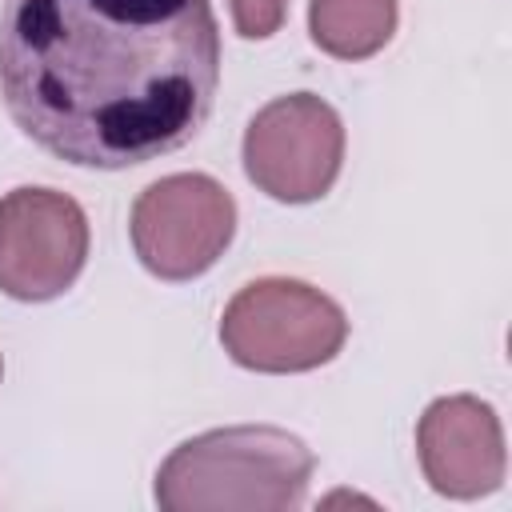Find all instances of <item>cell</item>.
I'll use <instances>...</instances> for the list:
<instances>
[{
  "instance_id": "obj_1",
  "label": "cell",
  "mask_w": 512,
  "mask_h": 512,
  "mask_svg": "<svg viewBox=\"0 0 512 512\" xmlns=\"http://www.w3.org/2000/svg\"><path fill=\"white\" fill-rule=\"evenodd\" d=\"M212 0H8L0 96L12 124L76 168L184 148L216 104Z\"/></svg>"
},
{
  "instance_id": "obj_2",
  "label": "cell",
  "mask_w": 512,
  "mask_h": 512,
  "mask_svg": "<svg viewBox=\"0 0 512 512\" xmlns=\"http://www.w3.org/2000/svg\"><path fill=\"white\" fill-rule=\"evenodd\" d=\"M312 452L276 424L200 432L168 452L156 472L164 512H292L308 496Z\"/></svg>"
},
{
  "instance_id": "obj_3",
  "label": "cell",
  "mask_w": 512,
  "mask_h": 512,
  "mask_svg": "<svg viewBox=\"0 0 512 512\" xmlns=\"http://www.w3.org/2000/svg\"><path fill=\"white\" fill-rule=\"evenodd\" d=\"M348 340L344 308L324 296L320 288L288 276H264L244 284L224 316H220V344L224 352L252 372H312Z\"/></svg>"
},
{
  "instance_id": "obj_4",
  "label": "cell",
  "mask_w": 512,
  "mask_h": 512,
  "mask_svg": "<svg viewBox=\"0 0 512 512\" xmlns=\"http://www.w3.org/2000/svg\"><path fill=\"white\" fill-rule=\"evenodd\" d=\"M128 232L140 264L156 280H196L232 244L236 200L204 172H172L136 196Z\"/></svg>"
},
{
  "instance_id": "obj_5",
  "label": "cell",
  "mask_w": 512,
  "mask_h": 512,
  "mask_svg": "<svg viewBox=\"0 0 512 512\" xmlns=\"http://www.w3.org/2000/svg\"><path fill=\"white\" fill-rule=\"evenodd\" d=\"M344 164V124L312 92L268 100L244 128V172L280 204L320 200Z\"/></svg>"
},
{
  "instance_id": "obj_6",
  "label": "cell",
  "mask_w": 512,
  "mask_h": 512,
  "mask_svg": "<svg viewBox=\"0 0 512 512\" xmlns=\"http://www.w3.org/2000/svg\"><path fill=\"white\" fill-rule=\"evenodd\" d=\"M88 260V216L56 188L0 196V292L24 304L64 296Z\"/></svg>"
},
{
  "instance_id": "obj_7",
  "label": "cell",
  "mask_w": 512,
  "mask_h": 512,
  "mask_svg": "<svg viewBox=\"0 0 512 512\" xmlns=\"http://www.w3.org/2000/svg\"><path fill=\"white\" fill-rule=\"evenodd\" d=\"M424 480L448 500H480L504 484L508 452L492 404L480 396H440L416 424Z\"/></svg>"
},
{
  "instance_id": "obj_8",
  "label": "cell",
  "mask_w": 512,
  "mask_h": 512,
  "mask_svg": "<svg viewBox=\"0 0 512 512\" xmlns=\"http://www.w3.org/2000/svg\"><path fill=\"white\" fill-rule=\"evenodd\" d=\"M396 0H308L312 44L336 60H368L396 32Z\"/></svg>"
},
{
  "instance_id": "obj_9",
  "label": "cell",
  "mask_w": 512,
  "mask_h": 512,
  "mask_svg": "<svg viewBox=\"0 0 512 512\" xmlns=\"http://www.w3.org/2000/svg\"><path fill=\"white\" fill-rule=\"evenodd\" d=\"M228 4H232V24L244 40L272 36L288 16V0H228Z\"/></svg>"
},
{
  "instance_id": "obj_10",
  "label": "cell",
  "mask_w": 512,
  "mask_h": 512,
  "mask_svg": "<svg viewBox=\"0 0 512 512\" xmlns=\"http://www.w3.org/2000/svg\"><path fill=\"white\" fill-rule=\"evenodd\" d=\"M0 372H4V364H0Z\"/></svg>"
}]
</instances>
